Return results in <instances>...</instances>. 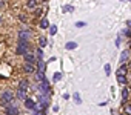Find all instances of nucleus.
Returning a JSON list of instances; mask_svg holds the SVG:
<instances>
[{
    "mask_svg": "<svg viewBox=\"0 0 131 115\" xmlns=\"http://www.w3.org/2000/svg\"><path fill=\"white\" fill-rule=\"evenodd\" d=\"M6 115H19V109H17V106H8L6 107Z\"/></svg>",
    "mask_w": 131,
    "mask_h": 115,
    "instance_id": "obj_9",
    "label": "nucleus"
},
{
    "mask_svg": "<svg viewBox=\"0 0 131 115\" xmlns=\"http://www.w3.org/2000/svg\"><path fill=\"white\" fill-rule=\"evenodd\" d=\"M36 57H37L39 60H42V59H43V51H42V48H39V49H37V52H36Z\"/></svg>",
    "mask_w": 131,
    "mask_h": 115,
    "instance_id": "obj_23",
    "label": "nucleus"
},
{
    "mask_svg": "<svg viewBox=\"0 0 131 115\" xmlns=\"http://www.w3.org/2000/svg\"><path fill=\"white\" fill-rule=\"evenodd\" d=\"M0 25H2V19H0Z\"/></svg>",
    "mask_w": 131,
    "mask_h": 115,
    "instance_id": "obj_35",
    "label": "nucleus"
},
{
    "mask_svg": "<svg viewBox=\"0 0 131 115\" xmlns=\"http://www.w3.org/2000/svg\"><path fill=\"white\" fill-rule=\"evenodd\" d=\"M65 48H67L68 51H71V49H76V48H77V43H76V41H68L67 45H65Z\"/></svg>",
    "mask_w": 131,
    "mask_h": 115,
    "instance_id": "obj_16",
    "label": "nucleus"
},
{
    "mask_svg": "<svg viewBox=\"0 0 131 115\" xmlns=\"http://www.w3.org/2000/svg\"><path fill=\"white\" fill-rule=\"evenodd\" d=\"M23 59H25V63H31V65H34L36 63V60H37V57H36V54H26V55H23Z\"/></svg>",
    "mask_w": 131,
    "mask_h": 115,
    "instance_id": "obj_7",
    "label": "nucleus"
},
{
    "mask_svg": "<svg viewBox=\"0 0 131 115\" xmlns=\"http://www.w3.org/2000/svg\"><path fill=\"white\" fill-rule=\"evenodd\" d=\"M46 45H48V40H46V37H43V35H42V37H39V46L43 49Z\"/></svg>",
    "mask_w": 131,
    "mask_h": 115,
    "instance_id": "obj_15",
    "label": "nucleus"
},
{
    "mask_svg": "<svg viewBox=\"0 0 131 115\" xmlns=\"http://www.w3.org/2000/svg\"><path fill=\"white\" fill-rule=\"evenodd\" d=\"M123 110H125L128 115H131V104H125V106H123Z\"/></svg>",
    "mask_w": 131,
    "mask_h": 115,
    "instance_id": "obj_26",
    "label": "nucleus"
},
{
    "mask_svg": "<svg viewBox=\"0 0 131 115\" xmlns=\"http://www.w3.org/2000/svg\"><path fill=\"white\" fill-rule=\"evenodd\" d=\"M62 75H63L62 72H56L54 77H52V80H54V81H59V80H62Z\"/></svg>",
    "mask_w": 131,
    "mask_h": 115,
    "instance_id": "obj_24",
    "label": "nucleus"
},
{
    "mask_svg": "<svg viewBox=\"0 0 131 115\" xmlns=\"http://www.w3.org/2000/svg\"><path fill=\"white\" fill-rule=\"evenodd\" d=\"M126 25H128V28H131V20H128V22H126Z\"/></svg>",
    "mask_w": 131,
    "mask_h": 115,
    "instance_id": "obj_32",
    "label": "nucleus"
},
{
    "mask_svg": "<svg viewBox=\"0 0 131 115\" xmlns=\"http://www.w3.org/2000/svg\"><path fill=\"white\" fill-rule=\"evenodd\" d=\"M32 115H45V112H40V110H34Z\"/></svg>",
    "mask_w": 131,
    "mask_h": 115,
    "instance_id": "obj_29",
    "label": "nucleus"
},
{
    "mask_svg": "<svg viewBox=\"0 0 131 115\" xmlns=\"http://www.w3.org/2000/svg\"><path fill=\"white\" fill-rule=\"evenodd\" d=\"M17 54H22V55H26V54H28V41H22V40H19V45H17Z\"/></svg>",
    "mask_w": 131,
    "mask_h": 115,
    "instance_id": "obj_2",
    "label": "nucleus"
},
{
    "mask_svg": "<svg viewBox=\"0 0 131 115\" xmlns=\"http://www.w3.org/2000/svg\"><path fill=\"white\" fill-rule=\"evenodd\" d=\"M74 11V6L73 5H65L63 6V12H73Z\"/></svg>",
    "mask_w": 131,
    "mask_h": 115,
    "instance_id": "obj_22",
    "label": "nucleus"
},
{
    "mask_svg": "<svg viewBox=\"0 0 131 115\" xmlns=\"http://www.w3.org/2000/svg\"><path fill=\"white\" fill-rule=\"evenodd\" d=\"M39 26H40L42 29H46V28L49 29V28H51V25H49V22H48V19H46V17H43V19L39 22Z\"/></svg>",
    "mask_w": 131,
    "mask_h": 115,
    "instance_id": "obj_10",
    "label": "nucleus"
},
{
    "mask_svg": "<svg viewBox=\"0 0 131 115\" xmlns=\"http://www.w3.org/2000/svg\"><path fill=\"white\" fill-rule=\"evenodd\" d=\"M120 115H122V113H120Z\"/></svg>",
    "mask_w": 131,
    "mask_h": 115,
    "instance_id": "obj_36",
    "label": "nucleus"
},
{
    "mask_svg": "<svg viewBox=\"0 0 131 115\" xmlns=\"http://www.w3.org/2000/svg\"><path fill=\"white\" fill-rule=\"evenodd\" d=\"M39 103H42V104H49V95L48 94H40L39 95Z\"/></svg>",
    "mask_w": 131,
    "mask_h": 115,
    "instance_id": "obj_8",
    "label": "nucleus"
},
{
    "mask_svg": "<svg viewBox=\"0 0 131 115\" xmlns=\"http://www.w3.org/2000/svg\"><path fill=\"white\" fill-rule=\"evenodd\" d=\"M23 71H25L26 74H32V72H34V65H31V63H25Z\"/></svg>",
    "mask_w": 131,
    "mask_h": 115,
    "instance_id": "obj_11",
    "label": "nucleus"
},
{
    "mask_svg": "<svg viewBox=\"0 0 131 115\" xmlns=\"http://www.w3.org/2000/svg\"><path fill=\"white\" fill-rule=\"evenodd\" d=\"M126 72H128V66H126V65L119 66V69H117V75H125V77H126Z\"/></svg>",
    "mask_w": 131,
    "mask_h": 115,
    "instance_id": "obj_12",
    "label": "nucleus"
},
{
    "mask_svg": "<svg viewBox=\"0 0 131 115\" xmlns=\"http://www.w3.org/2000/svg\"><path fill=\"white\" fill-rule=\"evenodd\" d=\"M116 46H120V37H119V38L116 40Z\"/></svg>",
    "mask_w": 131,
    "mask_h": 115,
    "instance_id": "obj_31",
    "label": "nucleus"
},
{
    "mask_svg": "<svg viewBox=\"0 0 131 115\" xmlns=\"http://www.w3.org/2000/svg\"><path fill=\"white\" fill-rule=\"evenodd\" d=\"M126 100H128V89L123 88V89H122V104H123V106H125Z\"/></svg>",
    "mask_w": 131,
    "mask_h": 115,
    "instance_id": "obj_14",
    "label": "nucleus"
},
{
    "mask_svg": "<svg viewBox=\"0 0 131 115\" xmlns=\"http://www.w3.org/2000/svg\"><path fill=\"white\" fill-rule=\"evenodd\" d=\"M36 68H37V72H39V74H45V71H46V63H45L43 60H39V62L36 63Z\"/></svg>",
    "mask_w": 131,
    "mask_h": 115,
    "instance_id": "obj_6",
    "label": "nucleus"
},
{
    "mask_svg": "<svg viewBox=\"0 0 131 115\" xmlns=\"http://www.w3.org/2000/svg\"><path fill=\"white\" fill-rule=\"evenodd\" d=\"M19 19H20V20H22V22H26V17H25V16H23V14H20V16H19Z\"/></svg>",
    "mask_w": 131,
    "mask_h": 115,
    "instance_id": "obj_30",
    "label": "nucleus"
},
{
    "mask_svg": "<svg viewBox=\"0 0 131 115\" xmlns=\"http://www.w3.org/2000/svg\"><path fill=\"white\" fill-rule=\"evenodd\" d=\"M56 32H57V26H56V25H51V28H49V34L54 35Z\"/></svg>",
    "mask_w": 131,
    "mask_h": 115,
    "instance_id": "obj_25",
    "label": "nucleus"
},
{
    "mask_svg": "<svg viewBox=\"0 0 131 115\" xmlns=\"http://www.w3.org/2000/svg\"><path fill=\"white\" fill-rule=\"evenodd\" d=\"M17 97H19V100H23V101H25V100L28 98V97H26V91H20V89H19Z\"/></svg>",
    "mask_w": 131,
    "mask_h": 115,
    "instance_id": "obj_18",
    "label": "nucleus"
},
{
    "mask_svg": "<svg viewBox=\"0 0 131 115\" xmlns=\"http://www.w3.org/2000/svg\"><path fill=\"white\" fill-rule=\"evenodd\" d=\"M128 57H129V51H128V49L122 51V54H120V59H119V63H120V66L126 65V60H128Z\"/></svg>",
    "mask_w": 131,
    "mask_h": 115,
    "instance_id": "obj_3",
    "label": "nucleus"
},
{
    "mask_svg": "<svg viewBox=\"0 0 131 115\" xmlns=\"http://www.w3.org/2000/svg\"><path fill=\"white\" fill-rule=\"evenodd\" d=\"M73 98H74V103H76V104H80V103H82V98H80V94H79V92H74V94H73Z\"/></svg>",
    "mask_w": 131,
    "mask_h": 115,
    "instance_id": "obj_19",
    "label": "nucleus"
},
{
    "mask_svg": "<svg viewBox=\"0 0 131 115\" xmlns=\"http://www.w3.org/2000/svg\"><path fill=\"white\" fill-rule=\"evenodd\" d=\"M25 107H26V109H31V110H36V107H37V103H36L32 98H29V97H28V98L25 100Z\"/></svg>",
    "mask_w": 131,
    "mask_h": 115,
    "instance_id": "obj_4",
    "label": "nucleus"
},
{
    "mask_svg": "<svg viewBox=\"0 0 131 115\" xmlns=\"http://www.w3.org/2000/svg\"><path fill=\"white\" fill-rule=\"evenodd\" d=\"M105 72H106V75H110V72H111V66H110V63L105 65Z\"/></svg>",
    "mask_w": 131,
    "mask_h": 115,
    "instance_id": "obj_28",
    "label": "nucleus"
},
{
    "mask_svg": "<svg viewBox=\"0 0 131 115\" xmlns=\"http://www.w3.org/2000/svg\"><path fill=\"white\" fill-rule=\"evenodd\" d=\"M74 26H76V28H83V26H86V23H85V22H76Z\"/></svg>",
    "mask_w": 131,
    "mask_h": 115,
    "instance_id": "obj_27",
    "label": "nucleus"
},
{
    "mask_svg": "<svg viewBox=\"0 0 131 115\" xmlns=\"http://www.w3.org/2000/svg\"><path fill=\"white\" fill-rule=\"evenodd\" d=\"M117 83H119V84H126L128 80H126L125 75H117Z\"/></svg>",
    "mask_w": 131,
    "mask_h": 115,
    "instance_id": "obj_17",
    "label": "nucleus"
},
{
    "mask_svg": "<svg viewBox=\"0 0 131 115\" xmlns=\"http://www.w3.org/2000/svg\"><path fill=\"white\" fill-rule=\"evenodd\" d=\"M128 66H129V68H131V60H129V63H128Z\"/></svg>",
    "mask_w": 131,
    "mask_h": 115,
    "instance_id": "obj_34",
    "label": "nucleus"
},
{
    "mask_svg": "<svg viewBox=\"0 0 131 115\" xmlns=\"http://www.w3.org/2000/svg\"><path fill=\"white\" fill-rule=\"evenodd\" d=\"M37 5H39V2H36V0H28L26 2V6L29 9H37Z\"/></svg>",
    "mask_w": 131,
    "mask_h": 115,
    "instance_id": "obj_13",
    "label": "nucleus"
},
{
    "mask_svg": "<svg viewBox=\"0 0 131 115\" xmlns=\"http://www.w3.org/2000/svg\"><path fill=\"white\" fill-rule=\"evenodd\" d=\"M19 89H20V91H26V89H28V81H26V80H22L20 84H19Z\"/></svg>",
    "mask_w": 131,
    "mask_h": 115,
    "instance_id": "obj_21",
    "label": "nucleus"
},
{
    "mask_svg": "<svg viewBox=\"0 0 131 115\" xmlns=\"http://www.w3.org/2000/svg\"><path fill=\"white\" fill-rule=\"evenodd\" d=\"M42 14H43V9H42V8L34 9V17H39V19L42 20V19H43V17H42Z\"/></svg>",
    "mask_w": 131,
    "mask_h": 115,
    "instance_id": "obj_20",
    "label": "nucleus"
},
{
    "mask_svg": "<svg viewBox=\"0 0 131 115\" xmlns=\"http://www.w3.org/2000/svg\"><path fill=\"white\" fill-rule=\"evenodd\" d=\"M29 35H31V32H29L28 29H20V31H19V37H20L22 41H28Z\"/></svg>",
    "mask_w": 131,
    "mask_h": 115,
    "instance_id": "obj_5",
    "label": "nucleus"
},
{
    "mask_svg": "<svg viewBox=\"0 0 131 115\" xmlns=\"http://www.w3.org/2000/svg\"><path fill=\"white\" fill-rule=\"evenodd\" d=\"M14 101V94L13 92H9V91H5L3 94H2V97H0V103H2L3 106H11V103Z\"/></svg>",
    "mask_w": 131,
    "mask_h": 115,
    "instance_id": "obj_1",
    "label": "nucleus"
},
{
    "mask_svg": "<svg viewBox=\"0 0 131 115\" xmlns=\"http://www.w3.org/2000/svg\"><path fill=\"white\" fill-rule=\"evenodd\" d=\"M3 5H5V2H2V0H0V8H2Z\"/></svg>",
    "mask_w": 131,
    "mask_h": 115,
    "instance_id": "obj_33",
    "label": "nucleus"
}]
</instances>
